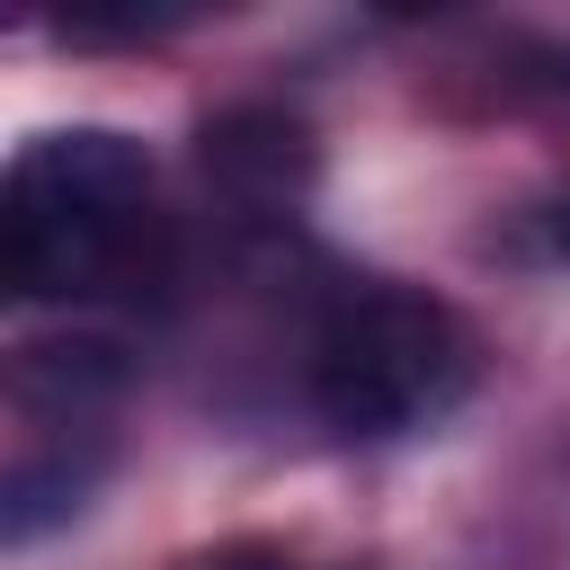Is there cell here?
<instances>
[{"label": "cell", "instance_id": "3957f363", "mask_svg": "<svg viewBox=\"0 0 570 570\" xmlns=\"http://www.w3.org/2000/svg\"><path fill=\"white\" fill-rule=\"evenodd\" d=\"M125 392H134V356L98 330L0 347V410H18L27 428H98Z\"/></svg>", "mask_w": 570, "mask_h": 570}, {"label": "cell", "instance_id": "5b68a950", "mask_svg": "<svg viewBox=\"0 0 570 570\" xmlns=\"http://www.w3.org/2000/svg\"><path fill=\"white\" fill-rule=\"evenodd\" d=\"M98 490V454H27V463H0V552L9 543H36V534H62Z\"/></svg>", "mask_w": 570, "mask_h": 570}, {"label": "cell", "instance_id": "7a4b0ae2", "mask_svg": "<svg viewBox=\"0 0 570 570\" xmlns=\"http://www.w3.org/2000/svg\"><path fill=\"white\" fill-rule=\"evenodd\" d=\"M472 392V330L410 285H365L330 303L312 338V410L338 436H410Z\"/></svg>", "mask_w": 570, "mask_h": 570}, {"label": "cell", "instance_id": "52a82bcc", "mask_svg": "<svg viewBox=\"0 0 570 570\" xmlns=\"http://www.w3.org/2000/svg\"><path fill=\"white\" fill-rule=\"evenodd\" d=\"M214 570H294L285 552H232V561H214Z\"/></svg>", "mask_w": 570, "mask_h": 570}, {"label": "cell", "instance_id": "6da1fadb", "mask_svg": "<svg viewBox=\"0 0 570 570\" xmlns=\"http://www.w3.org/2000/svg\"><path fill=\"white\" fill-rule=\"evenodd\" d=\"M151 160L116 125L36 134L0 169V303L98 294L142 232Z\"/></svg>", "mask_w": 570, "mask_h": 570}, {"label": "cell", "instance_id": "8992f818", "mask_svg": "<svg viewBox=\"0 0 570 570\" xmlns=\"http://www.w3.org/2000/svg\"><path fill=\"white\" fill-rule=\"evenodd\" d=\"M534 249H543L552 267H570V187H561V196L534 214Z\"/></svg>", "mask_w": 570, "mask_h": 570}, {"label": "cell", "instance_id": "277c9868", "mask_svg": "<svg viewBox=\"0 0 570 570\" xmlns=\"http://www.w3.org/2000/svg\"><path fill=\"white\" fill-rule=\"evenodd\" d=\"M196 160H205V187L223 205H240V214H285L321 178V151L303 134V116H285V107H223V116H205Z\"/></svg>", "mask_w": 570, "mask_h": 570}]
</instances>
